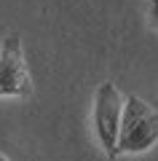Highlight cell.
<instances>
[{"mask_svg":"<svg viewBox=\"0 0 158 161\" xmlns=\"http://www.w3.org/2000/svg\"><path fill=\"white\" fill-rule=\"evenodd\" d=\"M0 161H8V158H6V156H3V153H0Z\"/></svg>","mask_w":158,"mask_h":161,"instance_id":"5b68a950","label":"cell"},{"mask_svg":"<svg viewBox=\"0 0 158 161\" xmlns=\"http://www.w3.org/2000/svg\"><path fill=\"white\" fill-rule=\"evenodd\" d=\"M32 78L24 59L22 35L11 32L0 48V97H30Z\"/></svg>","mask_w":158,"mask_h":161,"instance_id":"3957f363","label":"cell"},{"mask_svg":"<svg viewBox=\"0 0 158 161\" xmlns=\"http://www.w3.org/2000/svg\"><path fill=\"white\" fill-rule=\"evenodd\" d=\"M147 14H150V24L158 30V0H150V6H147Z\"/></svg>","mask_w":158,"mask_h":161,"instance_id":"277c9868","label":"cell"},{"mask_svg":"<svg viewBox=\"0 0 158 161\" xmlns=\"http://www.w3.org/2000/svg\"><path fill=\"white\" fill-rule=\"evenodd\" d=\"M158 145V110L150 108L142 97L129 94L121 113L118 129V156L121 153H145Z\"/></svg>","mask_w":158,"mask_h":161,"instance_id":"6da1fadb","label":"cell"},{"mask_svg":"<svg viewBox=\"0 0 158 161\" xmlns=\"http://www.w3.org/2000/svg\"><path fill=\"white\" fill-rule=\"evenodd\" d=\"M123 102H126V97L118 92L115 83L105 80V83L96 86L91 121H94V134L99 140L102 150L107 153V158H118V129H121Z\"/></svg>","mask_w":158,"mask_h":161,"instance_id":"7a4b0ae2","label":"cell"}]
</instances>
